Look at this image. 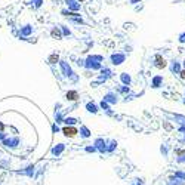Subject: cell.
I'll return each instance as SVG.
<instances>
[{"label": "cell", "mask_w": 185, "mask_h": 185, "mask_svg": "<svg viewBox=\"0 0 185 185\" xmlns=\"http://www.w3.org/2000/svg\"><path fill=\"white\" fill-rule=\"evenodd\" d=\"M1 145L4 148H16L18 145H21V139L18 136H6L1 141Z\"/></svg>", "instance_id": "6da1fadb"}, {"label": "cell", "mask_w": 185, "mask_h": 185, "mask_svg": "<svg viewBox=\"0 0 185 185\" xmlns=\"http://www.w3.org/2000/svg\"><path fill=\"white\" fill-rule=\"evenodd\" d=\"M96 61H102V58H101V56H89V58L84 61V67H86V68H92V70L101 68V62H96Z\"/></svg>", "instance_id": "7a4b0ae2"}, {"label": "cell", "mask_w": 185, "mask_h": 185, "mask_svg": "<svg viewBox=\"0 0 185 185\" xmlns=\"http://www.w3.org/2000/svg\"><path fill=\"white\" fill-rule=\"evenodd\" d=\"M33 31H34L33 25L27 24V25H24V27H21V28H19V31H18V36L21 37V38H27V37H30L31 34H33Z\"/></svg>", "instance_id": "3957f363"}, {"label": "cell", "mask_w": 185, "mask_h": 185, "mask_svg": "<svg viewBox=\"0 0 185 185\" xmlns=\"http://www.w3.org/2000/svg\"><path fill=\"white\" fill-rule=\"evenodd\" d=\"M61 132H62L64 136H67V138H74V136L78 133V130H77L74 126H65V127L61 129Z\"/></svg>", "instance_id": "277c9868"}, {"label": "cell", "mask_w": 185, "mask_h": 185, "mask_svg": "<svg viewBox=\"0 0 185 185\" xmlns=\"http://www.w3.org/2000/svg\"><path fill=\"white\" fill-rule=\"evenodd\" d=\"M59 65H61V70H62V73H64V77H68V78L73 77V74H74L73 70H71V67H70L65 61H59Z\"/></svg>", "instance_id": "5b68a950"}, {"label": "cell", "mask_w": 185, "mask_h": 185, "mask_svg": "<svg viewBox=\"0 0 185 185\" xmlns=\"http://www.w3.org/2000/svg\"><path fill=\"white\" fill-rule=\"evenodd\" d=\"M154 65H155L157 68H160V70H161V68H166V67H167V61H166L161 55H158V53H157V55L154 56Z\"/></svg>", "instance_id": "8992f818"}, {"label": "cell", "mask_w": 185, "mask_h": 185, "mask_svg": "<svg viewBox=\"0 0 185 185\" xmlns=\"http://www.w3.org/2000/svg\"><path fill=\"white\" fill-rule=\"evenodd\" d=\"M124 55L123 53H114V55H111V62L114 64V65H120V64H123L124 62Z\"/></svg>", "instance_id": "52a82bcc"}, {"label": "cell", "mask_w": 185, "mask_h": 185, "mask_svg": "<svg viewBox=\"0 0 185 185\" xmlns=\"http://www.w3.org/2000/svg\"><path fill=\"white\" fill-rule=\"evenodd\" d=\"M65 3H67L70 12H77V10H80V3H78L77 0H65Z\"/></svg>", "instance_id": "ba28073f"}, {"label": "cell", "mask_w": 185, "mask_h": 185, "mask_svg": "<svg viewBox=\"0 0 185 185\" xmlns=\"http://www.w3.org/2000/svg\"><path fill=\"white\" fill-rule=\"evenodd\" d=\"M64 149H65V145H64V144H58V145H55V147L52 148L50 152H52V155H56V157H58V155L62 154Z\"/></svg>", "instance_id": "9c48e42d"}, {"label": "cell", "mask_w": 185, "mask_h": 185, "mask_svg": "<svg viewBox=\"0 0 185 185\" xmlns=\"http://www.w3.org/2000/svg\"><path fill=\"white\" fill-rule=\"evenodd\" d=\"M65 98H67L68 101H77V99H78V93H77V90H68V92L65 93Z\"/></svg>", "instance_id": "30bf717a"}, {"label": "cell", "mask_w": 185, "mask_h": 185, "mask_svg": "<svg viewBox=\"0 0 185 185\" xmlns=\"http://www.w3.org/2000/svg\"><path fill=\"white\" fill-rule=\"evenodd\" d=\"M19 173H21V175H27V176H30V178H31V176L34 175V166H33V164H30L28 167H25V170H21Z\"/></svg>", "instance_id": "8fae6325"}, {"label": "cell", "mask_w": 185, "mask_h": 185, "mask_svg": "<svg viewBox=\"0 0 185 185\" xmlns=\"http://www.w3.org/2000/svg\"><path fill=\"white\" fill-rule=\"evenodd\" d=\"M120 80H121V83H123V84H130V83H132V77H130L127 73H121V75H120Z\"/></svg>", "instance_id": "7c38bea8"}, {"label": "cell", "mask_w": 185, "mask_h": 185, "mask_svg": "<svg viewBox=\"0 0 185 185\" xmlns=\"http://www.w3.org/2000/svg\"><path fill=\"white\" fill-rule=\"evenodd\" d=\"M105 144H107V142H105V141H102V139H96V141H95V148H96V149H99V151H105Z\"/></svg>", "instance_id": "4fadbf2b"}, {"label": "cell", "mask_w": 185, "mask_h": 185, "mask_svg": "<svg viewBox=\"0 0 185 185\" xmlns=\"http://www.w3.org/2000/svg\"><path fill=\"white\" fill-rule=\"evenodd\" d=\"M104 101H105V102H111V104H114V102H117V96H115L112 92H110V93H107V95H105Z\"/></svg>", "instance_id": "5bb4252c"}, {"label": "cell", "mask_w": 185, "mask_h": 185, "mask_svg": "<svg viewBox=\"0 0 185 185\" xmlns=\"http://www.w3.org/2000/svg\"><path fill=\"white\" fill-rule=\"evenodd\" d=\"M78 133H80V135H81V138H84V139L90 136V130H89V129H87L86 126H81V127H80V132H78Z\"/></svg>", "instance_id": "9a60e30c"}, {"label": "cell", "mask_w": 185, "mask_h": 185, "mask_svg": "<svg viewBox=\"0 0 185 185\" xmlns=\"http://www.w3.org/2000/svg\"><path fill=\"white\" fill-rule=\"evenodd\" d=\"M86 110L89 111V112H98V107H96V104L95 102H87L86 104Z\"/></svg>", "instance_id": "2e32d148"}, {"label": "cell", "mask_w": 185, "mask_h": 185, "mask_svg": "<svg viewBox=\"0 0 185 185\" xmlns=\"http://www.w3.org/2000/svg\"><path fill=\"white\" fill-rule=\"evenodd\" d=\"M170 70H172V73H178L181 71V65H179V62L178 61H172V67H170Z\"/></svg>", "instance_id": "e0dca14e"}, {"label": "cell", "mask_w": 185, "mask_h": 185, "mask_svg": "<svg viewBox=\"0 0 185 185\" xmlns=\"http://www.w3.org/2000/svg\"><path fill=\"white\" fill-rule=\"evenodd\" d=\"M62 121H64V123H65L67 126H74V124H75V123H77L78 120H77V118H74V117H65V118H64Z\"/></svg>", "instance_id": "ac0fdd59"}, {"label": "cell", "mask_w": 185, "mask_h": 185, "mask_svg": "<svg viewBox=\"0 0 185 185\" xmlns=\"http://www.w3.org/2000/svg\"><path fill=\"white\" fill-rule=\"evenodd\" d=\"M50 34H52V37H55V38H61V37H62V33L59 31L58 27H53L52 31H50Z\"/></svg>", "instance_id": "d6986e66"}, {"label": "cell", "mask_w": 185, "mask_h": 185, "mask_svg": "<svg viewBox=\"0 0 185 185\" xmlns=\"http://www.w3.org/2000/svg\"><path fill=\"white\" fill-rule=\"evenodd\" d=\"M47 62L53 65V64H56V62H59V56H58L56 53H53V55H50V56H49V59H47Z\"/></svg>", "instance_id": "ffe728a7"}, {"label": "cell", "mask_w": 185, "mask_h": 185, "mask_svg": "<svg viewBox=\"0 0 185 185\" xmlns=\"http://www.w3.org/2000/svg\"><path fill=\"white\" fill-rule=\"evenodd\" d=\"M161 81H163V78H161L160 75H158V77H155V78L152 80V87H158Z\"/></svg>", "instance_id": "44dd1931"}, {"label": "cell", "mask_w": 185, "mask_h": 185, "mask_svg": "<svg viewBox=\"0 0 185 185\" xmlns=\"http://www.w3.org/2000/svg\"><path fill=\"white\" fill-rule=\"evenodd\" d=\"M61 30H62V36H71V31L65 25H61Z\"/></svg>", "instance_id": "7402d4cb"}, {"label": "cell", "mask_w": 185, "mask_h": 185, "mask_svg": "<svg viewBox=\"0 0 185 185\" xmlns=\"http://www.w3.org/2000/svg\"><path fill=\"white\" fill-rule=\"evenodd\" d=\"M33 3H34V7H36V9H38V7L41 6L43 0H33Z\"/></svg>", "instance_id": "603a6c76"}, {"label": "cell", "mask_w": 185, "mask_h": 185, "mask_svg": "<svg viewBox=\"0 0 185 185\" xmlns=\"http://www.w3.org/2000/svg\"><path fill=\"white\" fill-rule=\"evenodd\" d=\"M110 145H111V147H110V148H107V151H112V149L115 148V145H117V142H115V141H111Z\"/></svg>", "instance_id": "cb8c5ba5"}, {"label": "cell", "mask_w": 185, "mask_h": 185, "mask_svg": "<svg viewBox=\"0 0 185 185\" xmlns=\"http://www.w3.org/2000/svg\"><path fill=\"white\" fill-rule=\"evenodd\" d=\"M86 151H87V152H95V151H96V148H95V147H87V148H86Z\"/></svg>", "instance_id": "d4e9b609"}, {"label": "cell", "mask_w": 185, "mask_h": 185, "mask_svg": "<svg viewBox=\"0 0 185 185\" xmlns=\"http://www.w3.org/2000/svg\"><path fill=\"white\" fill-rule=\"evenodd\" d=\"M179 41H181V43H185V33H182V34L179 36Z\"/></svg>", "instance_id": "484cf974"}, {"label": "cell", "mask_w": 185, "mask_h": 185, "mask_svg": "<svg viewBox=\"0 0 185 185\" xmlns=\"http://www.w3.org/2000/svg\"><path fill=\"white\" fill-rule=\"evenodd\" d=\"M179 75H181V78H184V80H185V68L179 71Z\"/></svg>", "instance_id": "4316f807"}, {"label": "cell", "mask_w": 185, "mask_h": 185, "mask_svg": "<svg viewBox=\"0 0 185 185\" xmlns=\"http://www.w3.org/2000/svg\"><path fill=\"white\" fill-rule=\"evenodd\" d=\"M176 176H179V178L185 179V173H182V172H178V173H176Z\"/></svg>", "instance_id": "83f0119b"}, {"label": "cell", "mask_w": 185, "mask_h": 185, "mask_svg": "<svg viewBox=\"0 0 185 185\" xmlns=\"http://www.w3.org/2000/svg\"><path fill=\"white\" fill-rule=\"evenodd\" d=\"M77 65H81V67H84V61H83V59H78V61H77Z\"/></svg>", "instance_id": "f1b7e54d"}, {"label": "cell", "mask_w": 185, "mask_h": 185, "mask_svg": "<svg viewBox=\"0 0 185 185\" xmlns=\"http://www.w3.org/2000/svg\"><path fill=\"white\" fill-rule=\"evenodd\" d=\"M0 132H1V133H4V124H3L1 121H0Z\"/></svg>", "instance_id": "f546056e"}, {"label": "cell", "mask_w": 185, "mask_h": 185, "mask_svg": "<svg viewBox=\"0 0 185 185\" xmlns=\"http://www.w3.org/2000/svg\"><path fill=\"white\" fill-rule=\"evenodd\" d=\"M6 136H7L6 133H1V132H0V142H1V141H3V139H4Z\"/></svg>", "instance_id": "4dcf8cb0"}, {"label": "cell", "mask_w": 185, "mask_h": 185, "mask_svg": "<svg viewBox=\"0 0 185 185\" xmlns=\"http://www.w3.org/2000/svg\"><path fill=\"white\" fill-rule=\"evenodd\" d=\"M176 154H179V155H182V154H185V151H182V149H176Z\"/></svg>", "instance_id": "1f68e13d"}, {"label": "cell", "mask_w": 185, "mask_h": 185, "mask_svg": "<svg viewBox=\"0 0 185 185\" xmlns=\"http://www.w3.org/2000/svg\"><path fill=\"white\" fill-rule=\"evenodd\" d=\"M176 185H185V182H176Z\"/></svg>", "instance_id": "d6a6232c"}, {"label": "cell", "mask_w": 185, "mask_h": 185, "mask_svg": "<svg viewBox=\"0 0 185 185\" xmlns=\"http://www.w3.org/2000/svg\"><path fill=\"white\" fill-rule=\"evenodd\" d=\"M77 1H84V0H77Z\"/></svg>", "instance_id": "836d02e7"}, {"label": "cell", "mask_w": 185, "mask_h": 185, "mask_svg": "<svg viewBox=\"0 0 185 185\" xmlns=\"http://www.w3.org/2000/svg\"><path fill=\"white\" fill-rule=\"evenodd\" d=\"M184 65H185V61H184Z\"/></svg>", "instance_id": "e575fe53"}]
</instances>
